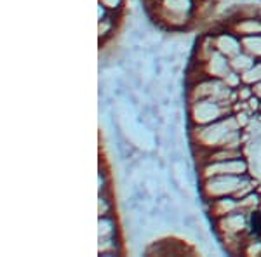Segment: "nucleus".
<instances>
[{
	"instance_id": "f257e3e1",
	"label": "nucleus",
	"mask_w": 261,
	"mask_h": 257,
	"mask_svg": "<svg viewBox=\"0 0 261 257\" xmlns=\"http://www.w3.org/2000/svg\"><path fill=\"white\" fill-rule=\"evenodd\" d=\"M192 141L202 151L218 148H241L244 142V134L235 115H228L207 125H193Z\"/></svg>"
},
{
	"instance_id": "f03ea898",
	"label": "nucleus",
	"mask_w": 261,
	"mask_h": 257,
	"mask_svg": "<svg viewBox=\"0 0 261 257\" xmlns=\"http://www.w3.org/2000/svg\"><path fill=\"white\" fill-rule=\"evenodd\" d=\"M193 0H162L151 6V14L159 24L172 32L185 30L193 21Z\"/></svg>"
},
{
	"instance_id": "7ed1b4c3",
	"label": "nucleus",
	"mask_w": 261,
	"mask_h": 257,
	"mask_svg": "<svg viewBox=\"0 0 261 257\" xmlns=\"http://www.w3.org/2000/svg\"><path fill=\"white\" fill-rule=\"evenodd\" d=\"M231 108L228 104L218 103L214 99H199L190 103V122L192 125H207L216 120L231 115Z\"/></svg>"
},
{
	"instance_id": "20e7f679",
	"label": "nucleus",
	"mask_w": 261,
	"mask_h": 257,
	"mask_svg": "<svg viewBox=\"0 0 261 257\" xmlns=\"http://www.w3.org/2000/svg\"><path fill=\"white\" fill-rule=\"evenodd\" d=\"M246 176H214V178L202 179V195L205 200L235 195Z\"/></svg>"
},
{
	"instance_id": "39448f33",
	"label": "nucleus",
	"mask_w": 261,
	"mask_h": 257,
	"mask_svg": "<svg viewBox=\"0 0 261 257\" xmlns=\"http://www.w3.org/2000/svg\"><path fill=\"white\" fill-rule=\"evenodd\" d=\"M200 170L202 179L214 178V176H246L249 172V162L242 157L235 160H226V162L202 163Z\"/></svg>"
},
{
	"instance_id": "423d86ee",
	"label": "nucleus",
	"mask_w": 261,
	"mask_h": 257,
	"mask_svg": "<svg viewBox=\"0 0 261 257\" xmlns=\"http://www.w3.org/2000/svg\"><path fill=\"white\" fill-rule=\"evenodd\" d=\"M199 65L202 68V73H204L207 78L223 80V77H225V75L231 70L230 68V60L226 56H223L220 50H214V54L209 58L207 61L199 63Z\"/></svg>"
},
{
	"instance_id": "0eeeda50",
	"label": "nucleus",
	"mask_w": 261,
	"mask_h": 257,
	"mask_svg": "<svg viewBox=\"0 0 261 257\" xmlns=\"http://www.w3.org/2000/svg\"><path fill=\"white\" fill-rule=\"evenodd\" d=\"M214 47L230 60V58H233L235 54H239L242 50V42L241 37H237L235 33L228 30L225 33H220V35H214Z\"/></svg>"
},
{
	"instance_id": "6e6552de",
	"label": "nucleus",
	"mask_w": 261,
	"mask_h": 257,
	"mask_svg": "<svg viewBox=\"0 0 261 257\" xmlns=\"http://www.w3.org/2000/svg\"><path fill=\"white\" fill-rule=\"evenodd\" d=\"M228 30L237 37H251L261 35V18H239L230 19Z\"/></svg>"
},
{
	"instance_id": "1a4fd4ad",
	"label": "nucleus",
	"mask_w": 261,
	"mask_h": 257,
	"mask_svg": "<svg viewBox=\"0 0 261 257\" xmlns=\"http://www.w3.org/2000/svg\"><path fill=\"white\" fill-rule=\"evenodd\" d=\"M237 210H239V200L233 195L209 200V214H211L214 219L225 217L231 212H237Z\"/></svg>"
},
{
	"instance_id": "9d476101",
	"label": "nucleus",
	"mask_w": 261,
	"mask_h": 257,
	"mask_svg": "<svg viewBox=\"0 0 261 257\" xmlns=\"http://www.w3.org/2000/svg\"><path fill=\"white\" fill-rule=\"evenodd\" d=\"M256 58H252L251 54H247L246 50H241L239 54H235L233 58H230V68L237 73H246L247 70H251L256 65Z\"/></svg>"
},
{
	"instance_id": "9b49d317",
	"label": "nucleus",
	"mask_w": 261,
	"mask_h": 257,
	"mask_svg": "<svg viewBox=\"0 0 261 257\" xmlns=\"http://www.w3.org/2000/svg\"><path fill=\"white\" fill-rule=\"evenodd\" d=\"M241 42H242V50H246L247 54H251L252 58L261 61V35L242 37Z\"/></svg>"
},
{
	"instance_id": "f8f14e48",
	"label": "nucleus",
	"mask_w": 261,
	"mask_h": 257,
	"mask_svg": "<svg viewBox=\"0 0 261 257\" xmlns=\"http://www.w3.org/2000/svg\"><path fill=\"white\" fill-rule=\"evenodd\" d=\"M242 82L247 85H254L256 82H261V61H256V65L246 73H242Z\"/></svg>"
},
{
	"instance_id": "ddd939ff",
	"label": "nucleus",
	"mask_w": 261,
	"mask_h": 257,
	"mask_svg": "<svg viewBox=\"0 0 261 257\" xmlns=\"http://www.w3.org/2000/svg\"><path fill=\"white\" fill-rule=\"evenodd\" d=\"M113 28H115V23L112 18L99 19V40H107L108 37H112Z\"/></svg>"
},
{
	"instance_id": "4468645a",
	"label": "nucleus",
	"mask_w": 261,
	"mask_h": 257,
	"mask_svg": "<svg viewBox=\"0 0 261 257\" xmlns=\"http://www.w3.org/2000/svg\"><path fill=\"white\" fill-rule=\"evenodd\" d=\"M223 82L226 83V85L230 87V89H233V91H237L239 87L242 85V75L241 73H237V71H233V70H230L228 73L223 77Z\"/></svg>"
},
{
	"instance_id": "2eb2a0df",
	"label": "nucleus",
	"mask_w": 261,
	"mask_h": 257,
	"mask_svg": "<svg viewBox=\"0 0 261 257\" xmlns=\"http://www.w3.org/2000/svg\"><path fill=\"white\" fill-rule=\"evenodd\" d=\"M101 6H105L108 11H119L124 4V0H99Z\"/></svg>"
},
{
	"instance_id": "dca6fc26",
	"label": "nucleus",
	"mask_w": 261,
	"mask_h": 257,
	"mask_svg": "<svg viewBox=\"0 0 261 257\" xmlns=\"http://www.w3.org/2000/svg\"><path fill=\"white\" fill-rule=\"evenodd\" d=\"M252 92H254V96H258L261 99V82H256L254 85H252Z\"/></svg>"
},
{
	"instance_id": "f3484780",
	"label": "nucleus",
	"mask_w": 261,
	"mask_h": 257,
	"mask_svg": "<svg viewBox=\"0 0 261 257\" xmlns=\"http://www.w3.org/2000/svg\"><path fill=\"white\" fill-rule=\"evenodd\" d=\"M148 2V6H153V4H159V2H162V0H146Z\"/></svg>"
}]
</instances>
